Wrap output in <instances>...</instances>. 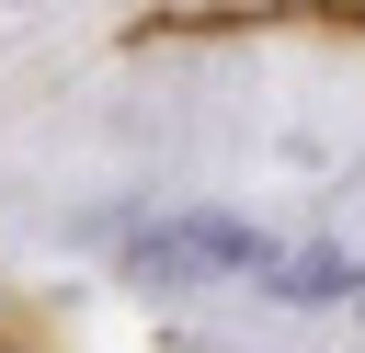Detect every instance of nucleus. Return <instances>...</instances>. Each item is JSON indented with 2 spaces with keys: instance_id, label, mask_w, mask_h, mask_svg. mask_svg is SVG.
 I'll list each match as a JSON object with an SVG mask.
<instances>
[{
  "instance_id": "f03ea898",
  "label": "nucleus",
  "mask_w": 365,
  "mask_h": 353,
  "mask_svg": "<svg viewBox=\"0 0 365 353\" xmlns=\"http://www.w3.org/2000/svg\"><path fill=\"white\" fill-rule=\"evenodd\" d=\"M262 285H274L285 307H331V296H365V251H331V239H319V251H274Z\"/></svg>"
},
{
  "instance_id": "f257e3e1",
  "label": "nucleus",
  "mask_w": 365,
  "mask_h": 353,
  "mask_svg": "<svg viewBox=\"0 0 365 353\" xmlns=\"http://www.w3.org/2000/svg\"><path fill=\"white\" fill-rule=\"evenodd\" d=\"M262 262H274V239L240 228V216H160V228L125 239V273H137L148 296H171V285H217V273H262Z\"/></svg>"
}]
</instances>
